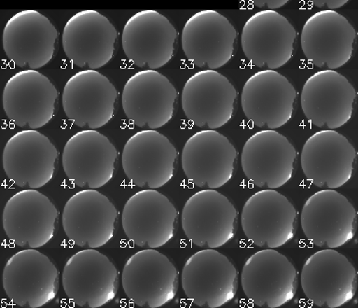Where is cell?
I'll use <instances>...</instances> for the list:
<instances>
[{
  "instance_id": "6da1fadb",
  "label": "cell",
  "mask_w": 358,
  "mask_h": 308,
  "mask_svg": "<svg viewBox=\"0 0 358 308\" xmlns=\"http://www.w3.org/2000/svg\"><path fill=\"white\" fill-rule=\"evenodd\" d=\"M241 284L252 304L262 308H278L295 296L298 272L291 260L275 248L262 249L246 260Z\"/></svg>"
},
{
  "instance_id": "7a4b0ae2",
  "label": "cell",
  "mask_w": 358,
  "mask_h": 308,
  "mask_svg": "<svg viewBox=\"0 0 358 308\" xmlns=\"http://www.w3.org/2000/svg\"><path fill=\"white\" fill-rule=\"evenodd\" d=\"M2 283L6 295L13 304L39 308L55 298L59 272L52 260L36 248L22 249L6 262Z\"/></svg>"
},
{
  "instance_id": "3957f363",
  "label": "cell",
  "mask_w": 358,
  "mask_h": 308,
  "mask_svg": "<svg viewBox=\"0 0 358 308\" xmlns=\"http://www.w3.org/2000/svg\"><path fill=\"white\" fill-rule=\"evenodd\" d=\"M67 298L80 307L98 308L108 304L119 290V272L108 256L86 248L67 260L62 274Z\"/></svg>"
},
{
  "instance_id": "277c9868",
  "label": "cell",
  "mask_w": 358,
  "mask_h": 308,
  "mask_svg": "<svg viewBox=\"0 0 358 308\" xmlns=\"http://www.w3.org/2000/svg\"><path fill=\"white\" fill-rule=\"evenodd\" d=\"M123 290L139 307L159 308L175 298L178 272L166 255L145 248L131 255L122 274Z\"/></svg>"
},
{
  "instance_id": "5b68a950",
  "label": "cell",
  "mask_w": 358,
  "mask_h": 308,
  "mask_svg": "<svg viewBox=\"0 0 358 308\" xmlns=\"http://www.w3.org/2000/svg\"><path fill=\"white\" fill-rule=\"evenodd\" d=\"M181 284L187 298L197 307H221L237 293L238 272L226 255L215 248L201 249L185 262Z\"/></svg>"
},
{
  "instance_id": "8992f818",
  "label": "cell",
  "mask_w": 358,
  "mask_h": 308,
  "mask_svg": "<svg viewBox=\"0 0 358 308\" xmlns=\"http://www.w3.org/2000/svg\"><path fill=\"white\" fill-rule=\"evenodd\" d=\"M302 290L313 304L338 308L354 298L357 272L346 256L335 248H324L310 255L301 274Z\"/></svg>"
},
{
  "instance_id": "52a82bcc",
  "label": "cell",
  "mask_w": 358,
  "mask_h": 308,
  "mask_svg": "<svg viewBox=\"0 0 358 308\" xmlns=\"http://www.w3.org/2000/svg\"><path fill=\"white\" fill-rule=\"evenodd\" d=\"M301 224L305 237L313 245L338 248L354 238L357 213L346 196L333 189H324L305 202Z\"/></svg>"
},
{
  "instance_id": "ba28073f",
  "label": "cell",
  "mask_w": 358,
  "mask_h": 308,
  "mask_svg": "<svg viewBox=\"0 0 358 308\" xmlns=\"http://www.w3.org/2000/svg\"><path fill=\"white\" fill-rule=\"evenodd\" d=\"M298 213L287 196L274 189L259 190L246 200L241 214L245 237L262 248H278L293 239Z\"/></svg>"
},
{
  "instance_id": "9c48e42d",
  "label": "cell",
  "mask_w": 358,
  "mask_h": 308,
  "mask_svg": "<svg viewBox=\"0 0 358 308\" xmlns=\"http://www.w3.org/2000/svg\"><path fill=\"white\" fill-rule=\"evenodd\" d=\"M238 213L227 196L215 189L199 190L182 210V228L193 245L218 248L234 237Z\"/></svg>"
},
{
  "instance_id": "30bf717a",
  "label": "cell",
  "mask_w": 358,
  "mask_h": 308,
  "mask_svg": "<svg viewBox=\"0 0 358 308\" xmlns=\"http://www.w3.org/2000/svg\"><path fill=\"white\" fill-rule=\"evenodd\" d=\"M178 210L155 189L139 190L123 206L122 223L128 239L137 246L159 248L173 239Z\"/></svg>"
},
{
  "instance_id": "8fae6325",
  "label": "cell",
  "mask_w": 358,
  "mask_h": 308,
  "mask_svg": "<svg viewBox=\"0 0 358 308\" xmlns=\"http://www.w3.org/2000/svg\"><path fill=\"white\" fill-rule=\"evenodd\" d=\"M58 211L48 196L36 189L20 190L3 209L2 223L8 239L21 248H38L55 234Z\"/></svg>"
},
{
  "instance_id": "7c38bea8",
  "label": "cell",
  "mask_w": 358,
  "mask_h": 308,
  "mask_svg": "<svg viewBox=\"0 0 358 308\" xmlns=\"http://www.w3.org/2000/svg\"><path fill=\"white\" fill-rule=\"evenodd\" d=\"M57 97V90L49 78L38 70H22L5 84L3 108L14 125L36 130L55 117Z\"/></svg>"
},
{
  "instance_id": "4fadbf2b",
  "label": "cell",
  "mask_w": 358,
  "mask_h": 308,
  "mask_svg": "<svg viewBox=\"0 0 358 308\" xmlns=\"http://www.w3.org/2000/svg\"><path fill=\"white\" fill-rule=\"evenodd\" d=\"M178 151L164 134L154 129L137 132L123 147V171L134 186L158 189L173 178Z\"/></svg>"
},
{
  "instance_id": "5bb4252c",
  "label": "cell",
  "mask_w": 358,
  "mask_h": 308,
  "mask_svg": "<svg viewBox=\"0 0 358 308\" xmlns=\"http://www.w3.org/2000/svg\"><path fill=\"white\" fill-rule=\"evenodd\" d=\"M236 158V148L228 137L214 129H206L185 143L181 164L192 183L215 190L231 181Z\"/></svg>"
},
{
  "instance_id": "9a60e30c",
  "label": "cell",
  "mask_w": 358,
  "mask_h": 308,
  "mask_svg": "<svg viewBox=\"0 0 358 308\" xmlns=\"http://www.w3.org/2000/svg\"><path fill=\"white\" fill-rule=\"evenodd\" d=\"M117 158V148L108 136L94 129H86L67 140L62 164L73 184L96 190L113 178Z\"/></svg>"
},
{
  "instance_id": "2e32d148",
  "label": "cell",
  "mask_w": 358,
  "mask_h": 308,
  "mask_svg": "<svg viewBox=\"0 0 358 308\" xmlns=\"http://www.w3.org/2000/svg\"><path fill=\"white\" fill-rule=\"evenodd\" d=\"M57 158V148L49 137L36 129H27L17 132L6 143L2 164L14 184L36 190L52 181Z\"/></svg>"
},
{
  "instance_id": "e0dca14e",
  "label": "cell",
  "mask_w": 358,
  "mask_h": 308,
  "mask_svg": "<svg viewBox=\"0 0 358 308\" xmlns=\"http://www.w3.org/2000/svg\"><path fill=\"white\" fill-rule=\"evenodd\" d=\"M357 151L343 134L324 129L304 143L301 155L302 171L308 181L324 189H338L352 178Z\"/></svg>"
},
{
  "instance_id": "ac0fdd59",
  "label": "cell",
  "mask_w": 358,
  "mask_h": 308,
  "mask_svg": "<svg viewBox=\"0 0 358 308\" xmlns=\"http://www.w3.org/2000/svg\"><path fill=\"white\" fill-rule=\"evenodd\" d=\"M117 97V90L108 77L97 70L85 69L66 81L62 104L70 122L96 130L114 117Z\"/></svg>"
},
{
  "instance_id": "d6986e66",
  "label": "cell",
  "mask_w": 358,
  "mask_h": 308,
  "mask_svg": "<svg viewBox=\"0 0 358 308\" xmlns=\"http://www.w3.org/2000/svg\"><path fill=\"white\" fill-rule=\"evenodd\" d=\"M236 38V30L227 17L217 10H201L184 25L182 49L194 66L215 70L231 60Z\"/></svg>"
},
{
  "instance_id": "ffe728a7",
  "label": "cell",
  "mask_w": 358,
  "mask_h": 308,
  "mask_svg": "<svg viewBox=\"0 0 358 308\" xmlns=\"http://www.w3.org/2000/svg\"><path fill=\"white\" fill-rule=\"evenodd\" d=\"M236 97V90L225 76L217 70H201L185 83L182 108L192 125L215 130L231 120Z\"/></svg>"
},
{
  "instance_id": "44dd1931",
  "label": "cell",
  "mask_w": 358,
  "mask_h": 308,
  "mask_svg": "<svg viewBox=\"0 0 358 308\" xmlns=\"http://www.w3.org/2000/svg\"><path fill=\"white\" fill-rule=\"evenodd\" d=\"M117 210L95 189L76 192L64 204L62 223L73 244L86 248L105 246L114 237Z\"/></svg>"
},
{
  "instance_id": "7402d4cb",
  "label": "cell",
  "mask_w": 358,
  "mask_h": 308,
  "mask_svg": "<svg viewBox=\"0 0 358 308\" xmlns=\"http://www.w3.org/2000/svg\"><path fill=\"white\" fill-rule=\"evenodd\" d=\"M296 32L287 17L276 10L257 11L245 22L241 44L246 59L260 69L275 70L293 56Z\"/></svg>"
},
{
  "instance_id": "603a6c76",
  "label": "cell",
  "mask_w": 358,
  "mask_h": 308,
  "mask_svg": "<svg viewBox=\"0 0 358 308\" xmlns=\"http://www.w3.org/2000/svg\"><path fill=\"white\" fill-rule=\"evenodd\" d=\"M117 32L99 11H78L66 22L62 35L64 55L81 69L105 66L113 58Z\"/></svg>"
},
{
  "instance_id": "cb8c5ba5",
  "label": "cell",
  "mask_w": 358,
  "mask_h": 308,
  "mask_svg": "<svg viewBox=\"0 0 358 308\" xmlns=\"http://www.w3.org/2000/svg\"><path fill=\"white\" fill-rule=\"evenodd\" d=\"M357 32L346 17L336 10L313 14L301 30L302 52L320 69L335 70L351 60Z\"/></svg>"
},
{
  "instance_id": "d4e9b609",
  "label": "cell",
  "mask_w": 358,
  "mask_h": 308,
  "mask_svg": "<svg viewBox=\"0 0 358 308\" xmlns=\"http://www.w3.org/2000/svg\"><path fill=\"white\" fill-rule=\"evenodd\" d=\"M176 97L178 92L167 77L157 70H141L123 87L122 108L134 125L156 130L172 120Z\"/></svg>"
},
{
  "instance_id": "484cf974",
  "label": "cell",
  "mask_w": 358,
  "mask_h": 308,
  "mask_svg": "<svg viewBox=\"0 0 358 308\" xmlns=\"http://www.w3.org/2000/svg\"><path fill=\"white\" fill-rule=\"evenodd\" d=\"M296 158V148L287 136L273 129H265L246 140L241 164L252 183L275 190L292 178Z\"/></svg>"
},
{
  "instance_id": "4316f807",
  "label": "cell",
  "mask_w": 358,
  "mask_h": 308,
  "mask_svg": "<svg viewBox=\"0 0 358 308\" xmlns=\"http://www.w3.org/2000/svg\"><path fill=\"white\" fill-rule=\"evenodd\" d=\"M355 98L357 92L346 77L324 69L310 76L302 87L301 108L312 125L335 130L351 120Z\"/></svg>"
},
{
  "instance_id": "83f0119b",
  "label": "cell",
  "mask_w": 358,
  "mask_h": 308,
  "mask_svg": "<svg viewBox=\"0 0 358 308\" xmlns=\"http://www.w3.org/2000/svg\"><path fill=\"white\" fill-rule=\"evenodd\" d=\"M178 32L167 17L145 10L134 14L123 27V52L134 66L158 69L172 60Z\"/></svg>"
},
{
  "instance_id": "f1b7e54d",
  "label": "cell",
  "mask_w": 358,
  "mask_h": 308,
  "mask_svg": "<svg viewBox=\"0 0 358 308\" xmlns=\"http://www.w3.org/2000/svg\"><path fill=\"white\" fill-rule=\"evenodd\" d=\"M57 38V30L48 17L38 10H22L5 25L3 49L15 66L36 70L52 60Z\"/></svg>"
},
{
  "instance_id": "f546056e",
  "label": "cell",
  "mask_w": 358,
  "mask_h": 308,
  "mask_svg": "<svg viewBox=\"0 0 358 308\" xmlns=\"http://www.w3.org/2000/svg\"><path fill=\"white\" fill-rule=\"evenodd\" d=\"M296 92L292 83L276 70H260L245 81L241 104L245 117L260 128L287 125L293 116Z\"/></svg>"
},
{
  "instance_id": "4dcf8cb0",
  "label": "cell",
  "mask_w": 358,
  "mask_h": 308,
  "mask_svg": "<svg viewBox=\"0 0 358 308\" xmlns=\"http://www.w3.org/2000/svg\"><path fill=\"white\" fill-rule=\"evenodd\" d=\"M308 1L315 7L335 10L343 7L350 0H308Z\"/></svg>"
},
{
  "instance_id": "1f68e13d",
  "label": "cell",
  "mask_w": 358,
  "mask_h": 308,
  "mask_svg": "<svg viewBox=\"0 0 358 308\" xmlns=\"http://www.w3.org/2000/svg\"><path fill=\"white\" fill-rule=\"evenodd\" d=\"M248 1L257 8L275 10L277 8L284 7L290 0H248Z\"/></svg>"
}]
</instances>
